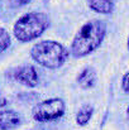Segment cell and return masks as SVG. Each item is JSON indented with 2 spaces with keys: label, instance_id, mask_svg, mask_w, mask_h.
I'll list each match as a JSON object with an SVG mask.
<instances>
[{
  "label": "cell",
  "instance_id": "obj_11",
  "mask_svg": "<svg viewBox=\"0 0 129 130\" xmlns=\"http://www.w3.org/2000/svg\"><path fill=\"white\" fill-rule=\"evenodd\" d=\"M122 87H123V91L127 93L128 92V73H125L123 76V82H122Z\"/></svg>",
  "mask_w": 129,
  "mask_h": 130
},
{
  "label": "cell",
  "instance_id": "obj_4",
  "mask_svg": "<svg viewBox=\"0 0 129 130\" xmlns=\"http://www.w3.org/2000/svg\"><path fill=\"white\" fill-rule=\"evenodd\" d=\"M65 102L61 99H49L37 104L33 107L32 115L36 121L48 123L60 119L65 114Z\"/></svg>",
  "mask_w": 129,
  "mask_h": 130
},
{
  "label": "cell",
  "instance_id": "obj_8",
  "mask_svg": "<svg viewBox=\"0 0 129 130\" xmlns=\"http://www.w3.org/2000/svg\"><path fill=\"white\" fill-rule=\"evenodd\" d=\"M87 5L101 14H110L114 10V4L111 0H86Z\"/></svg>",
  "mask_w": 129,
  "mask_h": 130
},
{
  "label": "cell",
  "instance_id": "obj_3",
  "mask_svg": "<svg viewBox=\"0 0 129 130\" xmlns=\"http://www.w3.org/2000/svg\"><path fill=\"white\" fill-rule=\"evenodd\" d=\"M49 25V18L42 11H32L20 17L13 28L14 36L20 42H29L38 38Z\"/></svg>",
  "mask_w": 129,
  "mask_h": 130
},
{
  "label": "cell",
  "instance_id": "obj_6",
  "mask_svg": "<svg viewBox=\"0 0 129 130\" xmlns=\"http://www.w3.org/2000/svg\"><path fill=\"white\" fill-rule=\"evenodd\" d=\"M22 123V118L18 112L13 110L0 111V129L1 130H13L18 128Z\"/></svg>",
  "mask_w": 129,
  "mask_h": 130
},
{
  "label": "cell",
  "instance_id": "obj_5",
  "mask_svg": "<svg viewBox=\"0 0 129 130\" xmlns=\"http://www.w3.org/2000/svg\"><path fill=\"white\" fill-rule=\"evenodd\" d=\"M14 78L20 82L22 85H25L28 87H34L38 85L39 77L33 66H22L15 70Z\"/></svg>",
  "mask_w": 129,
  "mask_h": 130
},
{
  "label": "cell",
  "instance_id": "obj_1",
  "mask_svg": "<svg viewBox=\"0 0 129 130\" xmlns=\"http://www.w3.org/2000/svg\"><path fill=\"white\" fill-rule=\"evenodd\" d=\"M106 27L101 20L92 19L85 23L71 44V54L74 57H85L94 52L103 42Z\"/></svg>",
  "mask_w": 129,
  "mask_h": 130
},
{
  "label": "cell",
  "instance_id": "obj_12",
  "mask_svg": "<svg viewBox=\"0 0 129 130\" xmlns=\"http://www.w3.org/2000/svg\"><path fill=\"white\" fill-rule=\"evenodd\" d=\"M8 104V100H6V97L0 92V107H4L5 105Z\"/></svg>",
  "mask_w": 129,
  "mask_h": 130
},
{
  "label": "cell",
  "instance_id": "obj_7",
  "mask_svg": "<svg viewBox=\"0 0 129 130\" xmlns=\"http://www.w3.org/2000/svg\"><path fill=\"white\" fill-rule=\"evenodd\" d=\"M96 81V72L94 68L91 67H86L84 68L79 76H77V84L82 88H89V87H92Z\"/></svg>",
  "mask_w": 129,
  "mask_h": 130
},
{
  "label": "cell",
  "instance_id": "obj_2",
  "mask_svg": "<svg viewBox=\"0 0 129 130\" xmlns=\"http://www.w3.org/2000/svg\"><path fill=\"white\" fill-rule=\"evenodd\" d=\"M32 58L43 67L56 70L60 68L68 58V51L58 42L42 41L31 49Z\"/></svg>",
  "mask_w": 129,
  "mask_h": 130
},
{
  "label": "cell",
  "instance_id": "obj_10",
  "mask_svg": "<svg viewBox=\"0 0 129 130\" xmlns=\"http://www.w3.org/2000/svg\"><path fill=\"white\" fill-rule=\"evenodd\" d=\"M9 45H10V36L4 28L0 27V53L4 52Z\"/></svg>",
  "mask_w": 129,
  "mask_h": 130
},
{
  "label": "cell",
  "instance_id": "obj_14",
  "mask_svg": "<svg viewBox=\"0 0 129 130\" xmlns=\"http://www.w3.org/2000/svg\"><path fill=\"white\" fill-rule=\"evenodd\" d=\"M31 130H47V129H43V128H33V129Z\"/></svg>",
  "mask_w": 129,
  "mask_h": 130
},
{
  "label": "cell",
  "instance_id": "obj_13",
  "mask_svg": "<svg viewBox=\"0 0 129 130\" xmlns=\"http://www.w3.org/2000/svg\"><path fill=\"white\" fill-rule=\"evenodd\" d=\"M11 3H14L15 5H25L31 3V0H11Z\"/></svg>",
  "mask_w": 129,
  "mask_h": 130
},
{
  "label": "cell",
  "instance_id": "obj_9",
  "mask_svg": "<svg viewBox=\"0 0 129 130\" xmlns=\"http://www.w3.org/2000/svg\"><path fill=\"white\" fill-rule=\"evenodd\" d=\"M92 112H94V109H92L91 105L86 104L84 106H81V109L76 114V123L79 125H86L90 121V119L92 116Z\"/></svg>",
  "mask_w": 129,
  "mask_h": 130
}]
</instances>
